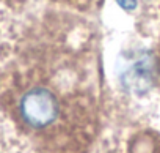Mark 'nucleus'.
<instances>
[{"label":"nucleus","mask_w":160,"mask_h":153,"mask_svg":"<svg viewBox=\"0 0 160 153\" xmlns=\"http://www.w3.org/2000/svg\"><path fill=\"white\" fill-rule=\"evenodd\" d=\"M154 81V65L149 55H138L127 63L122 82L129 90L146 92Z\"/></svg>","instance_id":"f257e3e1"},{"label":"nucleus","mask_w":160,"mask_h":153,"mask_svg":"<svg viewBox=\"0 0 160 153\" xmlns=\"http://www.w3.org/2000/svg\"><path fill=\"white\" fill-rule=\"evenodd\" d=\"M118 2V5L122 8V10H126V11H132L135 7H137V0H116Z\"/></svg>","instance_id":"f03ea898"},{"label":"nucleus","mask_w":160,"mask_h":153,"mask_svg":"<svg viewBox=\"0 0 160 153\" xmlns=\"http://www.w3.org/2000/svg\"><path fill=\"white\" fill-rule=\"evenodd\" d=\"M157 69H158V78H160V57H158V66H157Z\"/></svg>","instance_id":"7ed1b4c3"}]
</instances>
